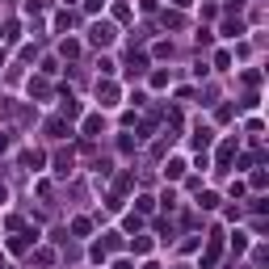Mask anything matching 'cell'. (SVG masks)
Segmentation results:
<instances>
[{
    "instance_id": "1",
    "label": "cell",
    "mask_w": 269,
    "mask_h": 269,
    "mask_svg": "<svg viewBox=\"0 0 269 269\" xmlns=\"http://www.w3.org/2000/svg\"><path fill=\"white\" fill-rule=\"evenodd\" d=\"M88 38H93V46H110L114 38H118V30H114L110 21H97V26H93V34H88Z\"/></svg>"
},
{
    "instance_id": "2",
    "label": "cell",
    "mask_w": 269,
    "mask_h": 269,
    "mask_svg": "<svg viewBox=\"0 0 269 269\" xmlns=\"http://www.w3.org/2000/svg\"><path fill=\"white\" fill-rule=\"evenodd\" d=\"M97 101L101 105H114V101H118V88H114V84H97Z\"/></svg>"
},
{
    "instance_id": "3",
    "label": "cell",
    "mask_w": 269,
    "mask_h": 269,
    "mask_svg": "<svg viewBox=\"0 0 269 269\" xmlns=\"http://www.w3.org/2000/svg\"><path fill=\"white\" fill-rule=\"evenodd\" d=\"M215 261H219V236L210 240V248H206V256H202V269H210V265H215Z\"/></svg>"
},
{
    "instance_id": "4",
    "label": "cell",
    "mask_w": 269,
    "mask_h": 269,
    "mask_svg": "<svg viewBox=\"0 0 269 269\" xmlns=\"http://www.w3.org/2000/svg\"><path fill=\"white\" fill-rule=\"evenodd\" d=\"M55 172H59V177H67V172H72V151H63V156L55 160Z\"/></svg>"
},
{
    "instance_id": "5",
    "label": "cell",
    "mask_w": 269,
    "mask_h": 269,
    "mask_svg": "<svg viewBox=\"0 0 269 269\" xmlns=\"http://www.w3.org/2000/svg\"><path fill=\"white\" fill-rule=\"evenodd\" d=\"M46 131H51V135H72V131H67V122H63V118H51V122H46Z\"/></svg>"
},
{
    "instance_id": "6",
    "label": "cell",
    "mask_w": 269,
    "mask_h": 269,
    "mask_svg": "<svg viewBox=\"0 0 269 269\" xmlns=\"http://www.w3.org/2000/svg\"><path fill=\"white\" fill-rule=\"evenodd\" d=\"M181 172H185V160H168L164 164V177H181Z\"/></svg>"
},
{
    "instance_id": "7",
    "label": "cell",
    "mask_w": 269,
    "mask_h": 269,
    "mask_svg": "<svg viewBox=\"0 0 269 269\" xmlns=\"http://www.w3.org/2000/svg\"><path fill=\"white\" fill-rule=\"evenodd\" d=\"M97 131H101V118H97V114H93V118L84 122V135H97Z\"/></svg>"
},
{
    "instance_id": "8",
    "label": "cell",
    "mask_w": 269,
    "mask_h": 269,
    "mask_svg": "<svg viewBox=\"0 0 269 269\" xmlns=\"http://www.w3.org/2000/svg\"><path fill=\"white\" fill-rule=\"evenodd\" d=\"M172 5H177V9H190V5H194V0H172Z\"/></svg>"
},
{
    "instance_id": "9",
    "label": "cell",
    "mask_w": 269,
    "mask_h": 269,
    "mask_svg": "<svg viewBox=\"0 0 269 269\" xmlns=\"http://www.w3.org/2000/svg\"><path fill=\"white\" fill-rule=\"evenodd\" d=\"M84 5H88V9H101V5H105V0H84Z\"/></svg>"
},
{
    "instance_id": "10",
    "label": "cell",
    "mask_w": 269,
    "mask_h": 269,
    "mask_svg": "<svg viewBox=\"0 0 269 269\" xmlns=\"http://www.w3.org/2000/svg\"><path fill=\"white\" fill-rule=\"evenodd\" d=\"M5 198H9V190H5V185H0V202H5Z\"/></svg>"
},
{
    "instance_id": "11",
    "label": "cell",
    "mask_w": 269,
    "mask_h": 269,
    "mask_svg": "<svg viewBox=\"0 0 269 269\" xmlns=\"http://www.w3.org/2000/svg\"><path fill=\"white\" fill-rule=\"evenodd\" d=\"M0 269H5V256H0Z\"/></svg>"
}]
</instances>
